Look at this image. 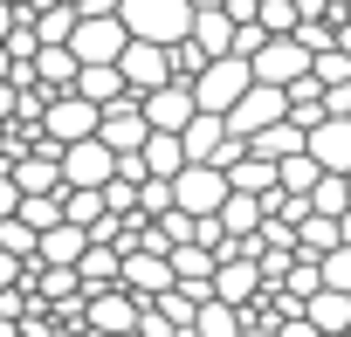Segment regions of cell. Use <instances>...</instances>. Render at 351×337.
Returning <instances> with one entry per match:
<instances>
[{"label":"cell","mask_w":351,"mask_h":337,"mask_svg":"<svg viewBox=\"0 0 351 337\" xmlns=\"http://www.w3.org/2000/svg\"><path fill=\"white\" fill-rule=\"evenodd\" d=\"M138 110H145V124H152V131H186V117H193L200 103H193V90H186V83H158V90H145V103H138Z\"/></svg>","instance_id":"8fae6325"},{"label":"cell","mask_w":351,"mask_h":337,"mask_svg":"<svg viewBox=\"0 0 351 337\" xmlns=\"http://www.w3.org/2000/svg\"><path fill=\"white\" fill-rule=\"evenodd\" d=\"M69 28H76V8H56V0H49V14L35 21V49L42 42H69Z\"/></svg>","instance_id":"83f0119b"},{"label":"cell","mask_w":351,"mask_h":337,"mask_svg":"<svg viewBox=\"0 0 351 337\" xmlns=\"http://www.w3.org/2000/svg\"><path fill=\"white\" fill-rule=\"evenodd\" d=\"M117 282H131V289H172V262L165 255H131V262H117Z\"/></svg>","instance_id":"d6986e66"},{"label":"cell","mask_w":351,"mask_h":337,"mask_svg":"<svg viewBox=\"0 0 351 337\" xmlns=\"http://www.w3.org/2000/svg\"><path fill=\"white\" fill-rule=\"evenodd\" d=\"M255 282H262V275L234 262V269H214V282H207V289H214L221 303H248V296H255Z\"/></svg>","instance_id":"484cf974"},{"label":"cell","mask_w":351,"mask_h":337,"mask_svg":"<svg viewBox=\"0 0 351 337\" xmlns=\"http://www.w3.org/2000/svg\"><path fill=\"white\" fill-rule=\"evenodd\" d=\"M76 262H83V275H90L97 289H104V282H117V255H110V248H104V255H97V248H83Z\"/></svg>","instance_id":"4dcf8cb0"},{"label":"cell","mask_w":351,"mask_h":337,"mask_svg":"<svg viewBox=\"0 0 351 337\" xmlns=\"http://www.w3.org/2000/svg\"><path fill=\"white\" fill-rule=\"evenodd\" d=\"M344 193H351V173H344Z\"/></svg>","instance_id":"d590c367"},{"label":"cell","mask_w":351,"mask_h":337,"mask_svg":"<svg viewBox=\"0 0 351 337\" xmlns=\"http://www.w3.org/2000/svg\"><path fill=\"white\" fill-rule=\"evenodd\" d=\"M310 76H317V83H351V55H344V49H317V55H310Z\"/></svg>","instance_id":"f1b7e54d"},{"label":"cell","mask_w":351,"mask_h":337,"mask_svg":"<svg viewBox=\"0 0 351 337\" xmlns=\"http://www.w3.org/2000/svg\"><path fill=\"white\" fill-rule=\"evenodd\" d=\"M56 173H62V186H104V179L117 173V151L90 131V138H76V145L56 151Z\"/></svg>","instance_id":"8992f818"},{"label":"cell","mask_w":351,"mask_h":337,"mask_svg":"<svg viewBox=\"0 0 351 337\" xmlns=\"http://www.w3.org/2000/svg\"><path fill=\"white\" fill-rule=\"evenodd\" d=\"M337 241H344V227H337V221H324V214H303V255H310V262H317V255H330Z\"/></svg>","instance_id":"4316f807"},{"label":"cell","mask_w":351,"mask_h":337,"mask_svg":"<svg viewBox=\"0 0 351 337\" xmlns=\"http://www.w3.org/2000/svg\"><path fill=\"white\" fill-rule=\"evenodd\" d=\"M248 83H255V76H248V55H234V49H228V55H207V62L193 69V83H186V90H193V103H200V110H228Z\"/></svg>","instance_id":"7a4b0ae2"},{"label":"cell","mask_w":351,"mask_h":337,"mask_svg":"<svg viewBox=\"0 0 351 337\" xmlns=\"http://www.w3.org/2000/svg\"><path fill=\"white\" fill-rule=\"evenodd\" d=\"M317 173H324V165H317L310 151H289V158H276V193H310Z\"/></svg>","instance_id":"7402d4cb"},{"label":"cell","mask_w":351,"mask_h":337,"mask_svg":"<svg viewBox=\"0 0 351 337\" xmlns=\"http://www.w3.org/2000/svg\"><path fill=\"white\" fill-rule=\"evenodd\" d=\"M228 186H234V193H262V186L276 193V165H269V158H234V165H228Z\"/></svg>","instance_id":"d4e9b609"},{"label":"cell","mask_w":351,"mask_h":337,"mask_svg":"<svg viewBox=\"0 0 351 337\" xmlns=\"http://www.w3.org/2000/svg\"><path fill=\"white\" fill-rule=\"evenodd\" d=\"M8 21H14V8H0V35H8Z\"/></svg>","instance_id":"836d02e7"},{"label":"cell","mask_w":351,"mask_h":337,"mask_svg":"<svg viewBox=\"0 0 351 337\" xmlns=\"http://www.w3.org/2000/svg\"><path fill=\"white\" fill-rule=\"evenodd\" d=\"M117 21L131 42H186L193 35V0H117Z\"/></svg>","instance_id":"6da1fadb"},{"label":"cell","mask_w":351,"mask_h":337,"mask_svg":"<svg viewBox=\"0 0 351 337\" xmlns=\"http://www.w3.org/2000/svg\"><path fill=\"white\" fill-rule=\"evenodd\" d=\"M138 200H145V207H152V214H158V207H165V200H172V179H145V193H138Z\"/></svg>","instance_id":"1f68e13d"},{"label":"cell","mask_w":351,"mask_h":337,"mask_svg":"<svg viewBox=\"0 0 351 337\" xmlns=\"http://www.w3.org/2000/svg\"><path fill=\"white\" fill-rule=\"evenodd\" d=\"M42 131H49V145L62 151V145H76V138L97 131V103H90V97H56V103L42 110Z\"/></svg>","instance_id":"30bf717a"},{"label":"cell","mask_w":351,"mask_h":337,"mask_svg":"<svg viewBox=\"0 0 351 337\" xmlns=\"http://www.w3.org/2000/svg\"><path fill=\"white\" fill-rule=\"evenodd\" d=\"M303 323H310L317 337H344V330H351V289H324V282H317V289L303 296Z\"/></svg>","instance_id":"7c38bea8"},{"label":"cell","mask_w":351,"mask_h":337,"mask_svg":"<svg viewBox=\"0 0 351 337\" xmlns=\"http://www.w3.org/2000/svg\"><path fill=\"white\" fill-rule=\"evenodd\" d=\"M193 8H221V0H193Z\"/></svg>","instance_id":"e575fe53"},{"label":"cell","mask_w":351,"mask_h":337,"mask_svg":"<svg viewBox=\"0 0 351 337\" xmlns=\"http://www.w3.org/2000/svg\"><path fill=\"white\" fill-rule=\"evenodd\" d=\"M186 337H241V316H234V303H221V296H207V303L193 310V323H186Z\"/></svg>","instance_id":"ffe728a7"},{"label":"cell","mask_w":351,"mask_h":337,"mask_svg":"<svg viewBox=\"0 0 351 337\" xmlns=\"http://www.w3.org/2000/svg\"><path fill=\"white\" fill-rule=\"evenodd\" d=\"M124 42H131V35H124L117 8H104V14H76V28H69V55H76V62H117Z\"/></svg>","instance_id":"5b68a950"},{"label":"cell","mask_w":351,"mask_h":337,"mask_svg":"<svg viewBox=\"0 0 351 337\" xmlns=\"http://www.w3.org/2000/svg\"><path fill=\"white\" fill-rule=\"evenodd\" d=\"M117 76H124V90H158V83H172V49L165 42H124L117 49Z\"/></svg>","instance_id":"52a82bcc"},{"label":"cell","mask_w":351,"mask_h":337,"mask_svg":"<svg viewBox=\"0 0 351 337\" xmlns=\"http://www.w3.org/2000/svg\"><path fill=\"white\" fill-rule=\"evenodd\" d=\"M248 145H255V158H269V165H276V158L303 151V124H296V117H276V124H262Z\"/></svg>","instance_id":"e0dca14e"},{"label":"cell","mask_w":351,"mask_h":337,"mask_svg":"<svg viewBox=\"0 0 351 337\" xmlns=\"http://www.w3.org/2000/svg\"><path fill=\"white\" fill-rule=\"evenodd\" d=\"M228 193H234V186H228L221 165H180V173H172V207L193 214V221L221 214V200H228Z\"/></svg>","instance_id":"3957f363"},{"label":"cell","mask_w":351,"mask_h":337,"mask_svg":"<svg viewBox=\"0 0 351 337\" xmlns=\"http://www.w3.org/2000/svg\"><path fill=\"white\" fill-rule=\"evenodd\" d=\"M145 131H152V124H145V110H138L131 97H110V103L97 110V138H104L117 158H131V151L145 145Z\"/></svg>","instance_id":"ba28073f"},{"label":"cell","mask_w":351,"mask_h":337,"mask_svg":"<svg viewBox=\"0 0 351 337\" xmlns=\"http://www.w3.org/2000/svg\"><path fill=\"white\" fill-rule=\"evenodd\" d=\"M76 97H90L97 110H104L110 97H124V76H117V62H76Z\"/></svg>","instance_id":"2e32d148"},{"label":"cell","mask_w":351,"mask_h":337,"mask_svg":"<svg viewBox=\"0 0 351 337\" xmlns=\"http://www.w3.org/2000/svg\"><path fill=\"white\" fill-rule=\"evenodd\" d=\"M303 151L324 165V173H351V117H317L303 131Z\"/></svg>","instance_id":"9c48e42d"},{"label":"cell","mask_w":351,"mask_h":337,"mask_svg":"<svg viewBox=\"0 0 351 337\" xmlns=\"http://www.w3.org/2000/svg\"><path fill=\"white\" fill-rule=\"evenodd\" d=\"M317 282H324V289H351V248H330V255L317 262Z\"/></svg>","instance_id":"f546056e"},{"label":"cell","mask_w":351,"mask_h":337,"mask_svg":"<svg viewBox=\"0 0 351 337\" xmlns=\"http://www.w3.org/2000/svg\"><path fill=\"white\" fill-rule=\"evenodd\" d=\"M14 207H21V186H14V179H8V173H0V221H8V214H14Z\"/></svg>","instance_id":"d6a6232c"},{"label":"cell","mask_w":351,"mask_h":337,"mask_svg":"<svg viewBox=\"0 0 351 337\" xmlns=\"http://www.w3.org/2000/svg\"><path fill=\"white\" fill-rule=\"evenodd\" d=\"M14 186H21V193H56V186H62V173H56V151H35V158H21V165H14Z\"/></svg>","instance_id":"603a6c76"},{"label":"cell","mask_w":351,"mask_h":337,"mask_svg":"<svg viewBox=\"0 0 351 337\" xmlns=\"http://www.w3.org/2000/svg\"><path fill=\"white\" fill-rule=\"evenodd\" d=\"M90 323H97V337H117V330L138 323V310H131L124 296H97V303H90Z\"/></svg>","instance_id":"cb8c5ba5"},{"label":"cell","mask_w":351,"mask_h":337,"mask_svg":"<svg viewBox=\"0 0 351 337\" xmlns=\"http://www.w3.org/2000/svg\"><path fill=\"white\" fill-rule=\"evenodd\" d=\"M35 248H42V262L69 269V262L90 248V227H76V221H56V227H42V234H35Z\"/></svg>","instance_id":"9a60e30c"},{"label":"cell","mask_w":351,"mask_h":337,"mask_svg":"<svg viewBox=\"0 0 351 337\" xmlns=\"http://www.w3.org/2000/svg\"><path fill=\"white\" fill-rule=\"evenodd\" d=\"M200 55H228L234 49V14L228 8H193V35H186Z\"/></svg>","instance_id":"5bb4252c"},{"label":"cell","mask_w":351,"mask_h":337,"mask_svg":"<svg viewBox=\"0 0 351 337\" xmlns=\"http://www.w3.org/2000/svg\"><path fill=\"white\" fill-rule=\"evenodd\" d=\"M303 207H310V214H324V221L351 214V193H344V173H317V186L303 193Z\"/></svg>","instance_id":"44dd1931"},{"label":"cell","mask_w":351,"mask_h":337,"mask_svg":"<svg viewBox=\"0 0 351 337\" xmlns=\"http://www.w3.org/2000/svg\"><path fill=\"white\" fill-rule=\"evenodd\" d=\"M138 165L152 179H172L186 165V145H180V131H145V145H138Z\"/></svg>","instance_id":"4fadbf2b"},{"label":"cell","mask_w":351,"mask_h":337,"mask_svg":"<svg viewBox=\"0 0 351 337\" xmlns=\"http://www.w3.org/2000/svg\"><path fill=\"white\" fill-rule=\"evenodd\" d=\"M28 76H35L42 90H49V83H56V90H62V83H76V55H69V42H42Z\"/></svg>","instance_id":"ac0fdd59"},{"label":"cell","mask_w":351,"mask_h":337,"mask_svg":"<svg viewBox=\"0 0 351 337\" xmlns=\"http://www.w3.org/2000/svg\"><path fill=\"white\" fill-rule=\"evenodd\" d=\"M248 76H255V83H276V90H289L296 76H310V49H303L296 35H262V49L248 55Z\"/></svg>","instance_id":"277c9868"}]
</instances>
